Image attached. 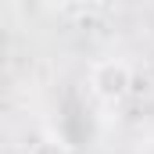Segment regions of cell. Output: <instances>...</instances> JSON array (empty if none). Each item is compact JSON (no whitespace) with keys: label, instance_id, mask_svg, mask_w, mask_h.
I'll use <instances>...</instances> for the list:
<instances>
[{"label":"cell","instance_id":"2","mask_svg":"<svg viewBox=\"0 0 154 154\" xmlns=\"http://www.w3.org/2000/svg\"><path fill=\"white\" fill-rule=\"evenodd\" d=\"M29 154H79L65 136H39L29 143Z\"/></svg>","mask_w":154,"mask_h":154},{"label":"cell","instance_id":"1","mask_svg":"<svg viewBox=\"0 0 154 154\" xmlns=\"http://www.w3.org/2000/svg\"><path fill=\"white\" fill-rule=\"evenodd\" d=\"M129 86H133V68L125 61H118V57H104V61H97L90 68V90L108 104L122 100L129 93Z\"/></svg>","mask_w":154,"mask_h":154}]
</instances>
